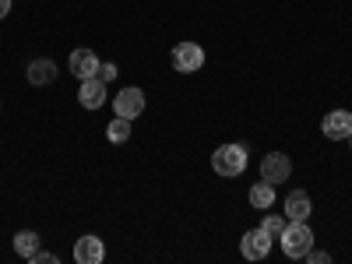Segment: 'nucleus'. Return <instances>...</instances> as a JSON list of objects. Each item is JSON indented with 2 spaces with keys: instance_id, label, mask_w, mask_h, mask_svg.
<instances>
[{
  "instance_id": "obj_1",
  "label": "nucleus",
  "mask_w": 352,
  "mask_h": 264,
  "mask_svg": "<svg viewBox=\"0 0 352 264\" xmlns=\"http://www.w3.org/2000/svg\"><path fill=\"white\" fill-rule=\"evenodd\" d=\"M212 169L219 176H240L247 169V148L243 144H222L212 152Z\"/></svg>"
},
{
  "instance_id": "obj_2",
  "label": "nucleus",
  "mask_w": 352,
  "mask_h": 264,
  "mask_svg": "<svg viewBox=\"0 0 352 264\" xmlns=\"http://www.w3.org/2000/svg\"><path fill=\"white\" fill-rule=\"evenodd\" d=\"M310 247H314V229L307 222H289L282 229V250H285V257H307Z\"/></svg>"
},
{
  "instance_id": "obj_3",
  "label": "nucleus",
  "mask_w": 352,
  "mask_h": 264,
  "mask_svg": "<svg viewBox=\"0 0 352 264\" xmlns=\"http://www.w3.org/2000/svg\"><path fill=\"white\" fill-rule=\"evenodd\" d=\"M292 176V159L285 152H268L261 159V180H268V184H285Z\"/></svg>"
},
{
  "instance_id": "obj_4",
  "label": "nucleus",
  "mask_w": 352,
  "mask_h": 264,
  "mask_svg": "<svg viewBox=\"0 0 352 264\" xmlns=\"http://www.w3.org/2000/svg\"><path fill=\"white\" fill-rule=\"evenodd\" d=\"M173 67L180 71V74H194V71H201L204 67V50L197 46V43H176V50H173Z\"/></svg>"
},
{
  "instance_id": "obj_5",
  "label": "nucleus",
  "mask_w": 352,
  "mask_h": 264,
  "mask_svg": "<svg viewBox=\"0 0 352 264\" xmlns=\"http://www.w3.org/2000/svg\"><path fill=\"white\" fill-rule=\"evenodd\" d=\"M113 113L124 116V120H138L144 113V92L141 88H120V96H113Z\"/></svg>"
},
{
  "instance_id": "obj_6",
  "label": "nucleus",
  "mask_w": 352,
  "mask_h": 264,
  "mask_svg": "<svg viewBox=\"0 0 352 264\" xmlns=\"http://www.w3.org/2000/svg\"><path fill=\"white\" fill-rule=\"evenodd\" d=\"M320 131H324L328 141H345L352 134V113L349 109H331L324 116V124H320Z\"/></svg>"
},
{
  "instance_id": "obj_7",
  "label": "nucleus",
  "mask_w": 352,
  "mask_h": 264,
  "mask_svg": "<svg viewBox=\"0 0 352 264\" xmlns=\"http://www.w3.org/2000/svg\"><path fill=\"white\" fill-rule=\"evenodd\" d=\"M272 240L275 236H268L264 229H250L247 236H243V243H240V250H243L247 261H264V257L272 254Z\"/></svg>"
},
{
  "instance_id": "obj_8",
  "label": "nucleus",
  "mask_w": 352,
  "mask_h": 264,
  "mask_svg": "<svg viewBox=\"0 0 352 264\" xmlns=\"http://www.w3.org/2000/svg\"><path fill=\"white\" fill-rule=\"evenodd\" d=\"M78 102L85 106V109H99L102 102H106V81L96 74V78H85L81 81V88H78Z\"/></svg>"
},
{
  "instance_id": "obj_9",
  "label": "nucleus",
  "mask_w": 352,
  "mask_h": 264,
  "mask_svg": "<svg viewBox=\"0 0 352 264\" xmlns=\"http://www.w3.org/2000/svg\"><path fill=\"white\" fill-rule=\"evenodd\" d=\"M99 64H102V60H99L92 50H74V53H71V60H67L71 74L81 78V81H85V78H96V74H99Z\"/></svg>"
},
{
  "instance_id": "obj_10",
  "label": "nucleus",
  "mask_w": 352,
  "mask_h": 264,
  "mask_svg": "<svg viewBox=\"0 0 352 264\" xmlns=\"http://www.w3.org/2000/svg\"><path fill=\"white\" fill-rule=\"evenodd\" d=\"M106 257V247H102V240L99 236H78V243H74V261L78 264H99Z\"/></svg>"
},
{
  "instance_id": "obj_11",
  "label": "nucleus",
  "mask_w": 352,
  "mask_h": 264,
  "mask_svg": "<svg viewBox=\"0 0 352 264\" xmlns=\"http://www.w3.org/2000/svg\"><path fill=\"white\" fill-rule=\"evenodd\" d=\"M310 212H314L310 194L307 190H289V197H285V219L289 222H307Z\"/></svg>"
},
{
  "instance_id": "obj_12",
  "label": "nucleus",
  "mask_w": 352,
  "mask_h": 264,
  "mask_svg": "<svg viewBox=\"0 0 352 264\" xmlns=\"http://www.w3.org/2000/svg\"><path fill=\"white\" fill-rule=\"evenodd\" d=\"M28 81H32V85H53L56 81V64L50 60V56L32 60V64H28Z\"/></svg>"
},
{
  "instance_id": "obj_13",
  "label": "nucleus",
  "mask_w": 352,
  "mask_h": 264,
  "mask_svg": "<svg viewBox=\"0 0 352 264\" xmlns=\"http://www.w3.org/2000/svg\"><path fill=\"white\" fill-rule=\"evenodd\" d=\"M250 204H254L257 212L272 208V204H275V184H268V180L254 184V187H250Z\"/></svg>"
},
{
  "instance_id": "obj_14",
  "label": "nucleus",
  "mask_w": 352,
  "mask_h": 264,
  "mask_svg": "<svg viewBox=\"0 0 352 264\" xmlns=\"http://www.w3.org/2000/svg\"><path fill=\"white\" fill-rule=\"evenodd\" d=\"M36 250H39V232H32V229H21L18 236H14V254L32 261V257H36Z\"/></svg>"
},
{
  "instance_id": "obj_15",
  "label": "nucleus",
  "mask_w": 352,
  "mask_h": 264,
  "mask_svg": "<svg viewBox=\"0 0 352 264\" xmlns=\"http://www.w3.org/2000/svg\"><path fill=\"white\" fill-rule=\"evenodd\" d=\"M106 138H109L113 144H124V141L131 138V120H124V116H116V120L106 127Z\"/></svg>"
},
{
  "instance_id": "obj_16",
  "label": "nucleus",
  "mask_w": 352,
  "mask_h": 264,
  "mask_svg": "<svg viewBox=\"0 0 352 264\" xmlns=\"http://www.w3.org/2000/svg\"><path fill=\"white\" fill-rule=\"evenodd\" d=\"M289 226V219L285 215H264V222H261V229L268 232V236H282V229Z\"/></svg>"
},
{
  "instance_id": "obj_17",
  "label": "nucleus",
  "mask_w": 352,
  "mask_h": 264,
  "mask_svg": "<svg viewBox=\"0 0 352 264\" xmlns=\"http://www.w3.org/2000/svg\"><path fill=\"white\" fill-rule=\"evenodd\" d=\"M99 78H102V81L109 85V81L116 78V64H99Z\"/></svg>"
},
{
  "instance_id": "obj_18",
  "label": "nucleus",
  "mask_w": 352,
  "mask_h": 264,
  "mask_svg": "<svg viewBox=\"0 0 352 264\" xmlns=\"http://www.w3.org/2000/svg\"><path fill=\"white\" fill-rule=\"evenodd\" d=\"M307 257H310L314 264H328V261H331V254H324V250H314V247L307 250Z\"/></svg>"
},
{
  "instance_id": "obj_19",
  "label": "nucleus",
  "mask_w": 352,
  "mask_h": 264,
  "mask_svg": "<svg viewBox=\"0 0 352 264\" xmlns=\"http://www.w3.org/2000/svg\"><path fill=\"white\" fill-rule=\"evenodd\" d=\"M32 264H56V257H53V254H46V250H36Z\"/></svg>"
},
{
  "instance_id": "obj_20",
  "label": "nucleus",
  "mask_w": 352,
  "mask_h": 264,
  "mask_svg": "<svg viewBox=\"0 0 352 264\" xmlns=\"http://www.w3.org/2000/svg\"><path fill=\"white\" fill-rule=\"evenodd\" d=\"M8 11H11V0H0V18H8Z\"/></svg>"
},
{
  "instance_id": "obj_21",
  "label": "nucleus",
  "mask_w": 352,
  "mask_h": 264,
  "mask_svg": "<svg viewBox=\"0 0 352 264\" xmlns=\"http://www.w3.org/2000/svg\"><path fill=\"white\" fill-rule=\"evenodd\" d=\"M349 144H352V134H349Z\"/></svg>"
}]
</instances>
